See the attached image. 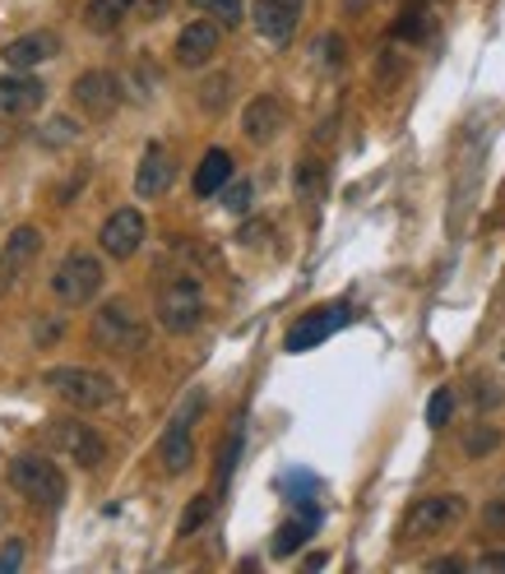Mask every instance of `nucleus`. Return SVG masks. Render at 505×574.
I'll use <instances>...</instances> for the list:
<instances>
[{
    "mask_svg": "<svg viewBox=\"0 0 505 574\" xmlns=\"http://www.w3.org/2000/svg\"><path fill=\"white\" fill-rule=\"evenodd\" d=\"M37 246H42V232H37V228H14V232H10L6 255H0V292L19 283V274H24L29 264H33Z\"/></svg>",
    "mask_w": 505,
    "mask_h": 574,
    "instance_id": "f3484780",
    "label": "nucleus"
},
{
    "mask_svg": "<svg viewBox=\"0 0 505 574\" xmlns=\"http://www.w3.org/2000/svg\"><path fill=\"white\" fill-rule=\"evenodd\" d=\"M477 570H505V551H487V556L477 561Z\"/></svg>",
    "mask_w": 505,
    "mask_h": 574,
    "instance_id": "2f4dec72",
    "label": "nucleus"
},
{
    "mask_svg": "<svg viewBox=\"0 0 505 574\" xmlns=\"http://www.w3.org/2000/svg\"><path fill=\"white\" fill-rule=\"evenodd\" d=\"M195 10H209L223 29H237L241 24V0H190Z\"/></svg>",
    "mask_w": 505,
    "mask_h": 574,
    "instance_id": "5701e85b",
    "label": "nucleus"
},
{
    "mask_svg": "<svg viewBox=\"0 0 505 574\" xmlns=\"http://www.w3.org/2000/svg\"><path fill=\"white\" fill-rule=\"evenodd\" d=\"M144 213L140 209H117L112 218L102 223V232H98V246L112 255V260H130L140 246H144Z\"/></svg>",
    "mask_w": 505,
    "mask_h": 574,
    "instance_id": "9b49d317",
    "label": "nucleus"
},
{
    "mask_svg": "<svg viewBox=\"0 0 505 574\" xmlns=\"http://www.w3.org/2000/svg\"><path fill=\"white\" fill-rule=\"evenodd\" d=\"M228 88H232L228 75H218V79L205 84V107H209V112H218V107H223V93H228Z\"/></svg>",
    "mask_w": 505,
    "mask_h": 574,
    "instance_id": "cd10ccee",
    "label": "nucleus"
},
{
    "mask_svg": "<svg viewBox=\"0 0 505 574\" xmlns=\"http://www.w3.org/2000/svg\"><path fill=\"white\" fill-rule=\"evenodd\" d=\"M42 385L56 389L61 399L70 408H79V412L117 404V380H112V375H102V371H94V366H52V371H42Z\"/></svg>",
    "mask_w": 505,
    "mask_h": 574,
    "instance_id": "f257e3e1",
    "label": "nucleus"
},
{
    "mask_svg": "<svg viewBox=\"0 0 505 574\" xmlns=\"http://www.w3.org/2000/svg\"><path fill=\"white\" fill-rule=\"evenodd\" d=\"M213 515V500L209 496H195L190 505H186V515H182V528H177V533L182 538H190L195 533V528H205V519Z\"/></svg>",
    "mask_w": 505,
    "mask_h": 574,
    "instance_id": "393cba45",
    "label": "nucleus"
},
{
    "mask_svg": "<svg viewBox=\"0 0 505 574\" xmlns=\"http://www.w3.org/2000/svg\"><path fill=\"white\" fill-rule=\"evenodd\" d=\"M496 440H501V435H496L492 427H482V431H477V435L469 440V454H482V450H496Z\"/></svg>",
    "mask_w": 505,
    "mask_h": 574,
    "instance_id": "c756f323",
    "label": "nucleus"
},
{
    "mask_svg": "<svg viewBox=\"0 0 505 574\" xmlns=\"http://www.w3.org/2000/svg\"><path fill=\"white\" fill-rule=\"evenodd\" d=\"M223 205H228L232 213H246V209H251V181H232V186H223Z\"/></svg>",
    "mask_w": 505,
    "mask_h": 574,
    "instance_id": "bb28decb",
    "label": "nucleus"
},
{
    "mask_svg": "<svg viewBox=\"0 0 505 574\" xmlns=\"http://www.w3.org/2000/svg\"><path fill=\"white\" fill-rule=\"evenodd\" d=\"M98 287H102V264H98L89 251H70V255L56 264V274H52V292H56L65 306L94 301Z\"/></svg>",
    "mask_w": 505,
    "mask_h": 574,
    "instance_id": "39448f33",
    "label": "nucleus"
},
{
    "mask_svg": "<svg viewBox=\"0 0 505 574\" xmlns=\"http://www.w3.org/2000/svg\"><path fill=\"white\" fill-rule=\"evenodd\" d=\"M492 404H501V385L477 380V408H492Z\"/></svg>",
    "mask_w": 505,
    "mask_h": 574,
    "instance_id": "7c9ffc66",
    "label": "nucleus"
},
{
    "mask_svg": "<svg viewBox=\"0 0 505 574\" xmlns=\"http://www.w3.org/2000/svg\"><path fill=\"white\" fill-rule=\"evenodd\" d=\"M10 487L24 500L42 505V510H56V505L65 500V473L47 454H19L10 463Z\"/></svg>",
    "mask_w": 505,
    "mask_h": 574,
    "instance_id": "f03ea898",
    "label": "nucleus"
},
{
    "mask_svg": "<svg viewBox=\"0 0 505 574\" xmlns=\"http://www.w3.org/2000/svg\"><path fill=\"white\" fill-rule=\"evenodd\" d=\"M130 10H135V0H89V10H84V19H89V29L107 33V29H117Z\"/></svg>",
    "mask_w": 505,
    "mask_h": 574,
    "instance_id": "aec40b11",
    "label": "nucleus"
},
{
    "mask_svg": "<svg viewBox=\"0 0 505 574\" xmlns=\"http://www.w3.org/2000/svg\"><path fill=\"white\" fill-rule=\"evenodd\" d=\"M205 320V292L200 278H172L158 292V324L167 334H190Z\"/></svg>",
    "mask_w": 505,
    "mask_h": 574,
    "instance_id": "20e7f679",
    "label": "nucleus"
},
{
    "mask_svg": "<svg viewBox=\"0 0 505 574\" xmlns=\"http://www.w3.org/2000/svg\"><path fill=\"white\" fill-rule=\"evenodd\" d=\"M70 98L84 117H94V121H107L121 107V79L112 70H84L70 88Z\"/></svg>",
    "mask_w": 505,
    "mask_h": 574,
    "instance_id": "6e6552de",
    "label": "nucleus"
},
{
    "mask_svg": "<svg viewBox=\"0 0 505 574\" xmlns=\"http://www.w3.org/2000/svg\"><path fill=\"white\" fill-rule=\"evenodd\" d=\"M469 515V500L464 496H422L413 505V510L404 515V538L408 542H427V538H441L450 533V528H459Z\"/></svg>",
    "mask_w": 505,
    "mask_h": 574,
    "instance_id": "7ed1b4c3",
    "label": "nucleus"
},
{
    "mask_svg": "<svg viewBox=\"0 0 505 574\" xmlns=\"http://www.w3.org/2000/svg\"><path fill=\"white\" fill-rule=\"evenodd\" d=\"M223 24H213V19H195V24H186L182 29V37H177V60L186 65V70H195V65H209L213 56H218V33Z\"/></svg>",
    "mask_w": 505,
    "mask_h": 574,
    "instance_id": "2eb2a0df",
    "label": "nucleus"
},
{
    "mask_svg": "<svg viewBox=\"0 0 505 574\" xmlns=\"http://www.w3.org/2000/svg\"><path fill=\"white\" fill-rule=\"evenodd\" d=\"M172 176H177V167H172V153L163 144H149L144 158H140V172H135V195H140V200H158V195H167Z\"/></svg>",
    "mask_w": 505,
    "mask_h": 574,
    "instance_id": "dca6fc26",
    "label": "nucleus"
},
{
    "mask_svg": "<svg viewBox=\"0 0 505 574\" xmlns=\"http://www.w3.org/2000/svg\"><path fill=\"white\" fill-rule=\"evenodd\" d=\"M306 533H311V519H288L274 533V556H293V551L306 542Z\"/></svg>",
    "mask_w": 505,
    "mask_h": 574,
    "instance_id": "4be33fe9",
    "label": "nucleus"
},
{
    "mask_svg": "<svg viewBox=\"0 0 505 574\" xmlns=\"http://www.w3.org/2000/svg\"><path fill=\"white\" fill-rule=\"evenodd\" d=\"M94 343L102 352H112V357L117 352H140L144 347V324L125 301H107L94 316Z\"/></svg>",
    "mask_w": 505,
    "mask_h": 574,
    "instance_id": "423d86ee",
    "label": "nucleus"
},
{
    "mask_svg": "<svg viewBox=\"0 0 505 574\" xmlns=\"http://www.w3.org/2000/svg\"><path fill=\"white\" fill-rule=\"evenodd\" d=\"M283 121H288V112H283V102L274 98V93H260V98H251L246 102V112H241V130H246V140L251 144H270L278 130H283Z\"/></svg>",
    "mask_w": 505,
    "mask_h": 574,
    "instance_id": "4468645a",
    "label": "nucleus"
},
{
    "mask_svg": "<svg viewBox=\"0 0 505 574\" xmlns=\"http://www.w3.org/2000/svg\"><path fill=\"white\" fill-rule=\"evenodd\" d=\"M348 306L343 301H334V306H320V311H311V316H301L293 329H288V339H283V347L288 352H311V347H320L329 334H339V329L348 324Z\"/></svg>",
    "mask_w": 505,
    "mask_h": 574,
    "instance_id": "9d476101",
    "label": "nucleus"
},
{
    "mask_svg": "<svg viewBox=\"0 0 505 574\" xmlns=\"http://www.w3.org/2000/svg\"><path fill=\"white\" fill-rule=\"evenodd\" d=\"M450 412H454V394H450V389H436L431 404H427V427L441 431V427L450 422Z\"/></svg>",
    "mask_w": 505,
    "mask_h": 574,
    "instance_id": "a878e982",
    "label": "nucleus"
},
{
    "mask_svg": "<svg viewBox=\"0 0 505 574\" xmlns=\"http://www.w3.org/2000/svg\"><path fill=\"white\" fill-rule=\"evenodd\" d=\"M301 5H306V0H255V29H260V37L274 42V47L293 42Z\"/></svg>",
    "mask_w": 505,
    "mask_h": 574,
    "instance_id": "f8f14e48",
    "label": "nucleus"
},
{
    "mask_svg": "<svg viewBox=\"0 0 505 574\" xmlns=\"http://www.w3.org/2000/svg\"><path fill=\"white\" fill-rule=\"evenodd\" d=\"M0 56H6L10 70H33V65H47V60L61 56V37L52 29H37V33H24V37L6 42V52Z\"/></svg>",
    "mask_w": 505,
    "mask_h": 574,
    "instance_id": "ddd939ff",
    "label": "nucleus"
},
{
    "mask_svg": "<svg viewBox=\"0 0 505 574\" xmlns=\"http://www.w3.org/2000/svg\"><path fill=\"white\" fill-rule=\"evenodd\" d=\"M19 561H24V547L10 542L6 551H0V574H14V570H19Z\"/></svg>",
    "mask_w": 505,
    "mask_h": 574,
    "instance_id": "c85d7f7f",
    "label": "nucleus"
},
{
    "mask_svg": "<svg viewBox=\"0 0 505 574\" xmlns=\"http://www.w3.org/2000/svg\"><path fill=\"white\" fill-rule=\"evenodd\" d=\"M200 408H205V399H190L177 417L167 422V431H163V440H158V463L172 473V477H182L190 463H195V440H190V422L200 417Z\"/></svg>",
    "mask_w": 505,
    "mask_h": 574,
    "instance_id": "0eeeda50",
    "label": "nucleus"
},
{
    "mask_svg": "<svg viewBox=\"0 0 505 574\" xmlns=\"http://www.w3.org/2000/svg\"><path fill=\"white\" fill-rule=\"evenodd\" d=\"M42 79H33V75H24V70H14V75H6L0 79V117H24V112H33V107L42 102Z\"/></svg>",
    "mask_w": 505,
    "mask_h": 574,
    "instance_id": "a211bd4d",
    "label": "nucleus"
},
{
    "mask_svg": "<svg viewBox=\"0 0 505 574\" xmlns=\"http://www.w3.org/2000/svg\"><path fill=\"white\" fill-rule=\"evenodd\" d=\"M47 440H52V450H61L65 459H75L79 468H89V473L107 459L102 435H98L94 427H84V422H52Z\"/></svg>",
    "mask_w": 505,
    "mask_h": 574,
    "instance_id": "1a4fd4ad",
    "label": "nucleus"
},
{
    "mask_svg": "<svg viewBox=\"0 0 505 574\" xmlns=\"http://www.w3.org/2000/svg\"><path fill=\"white\" fill-rule=\"evenodd\" d=\"M228 181H232V153L209 148L205 158H200V167H195V195H200V200H209V195H218Z\"/></svg>",
    "mask_w": 505,
    "mask_h": 574,
    "instance_id": "6ab92c4d",
    "label": "nucleus"
},
{
    "mask_svg": "<svg viewBox=\"0 0 505 574\" xmlns=\"http://www.w3.org/2000/svg\"><path fill=\"white\" fill-rule=\"evenodd\" d=\"M325 195V167L316 158H301L297 163V200L301 205H316Z\"/></svg>",
    "mask_w": 505,
    "mask_h": 574,
    "instance_id": "412c9836",
    "label": "nucleus"
},
{
    "mask_svg": "<svg viewBox=\"0 0 505 574\" xmlns=\"http://www.w3.org/2000/svg\"><path fill=\"white\" fill-rule=\"evenodd\" d=\"M75 121L70 117H52L47 130H42V148H65V144H75Z\"/></svg>",
    "mask_w": 505,
    "mask_h": 574,
    "instance_id": "b1692460",
    "label": "nucleus"
}]
</instances>
